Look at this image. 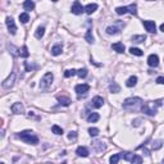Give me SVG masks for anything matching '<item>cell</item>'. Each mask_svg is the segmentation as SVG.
Listing matches in <instances>:
<instances>
[{"label": "cell", "instance_id": "obj_1", "mask_svg": "<svg viewBox=\"0 0 164 164\" xmlns=\"http://www.w3.org/2000/svg\"><path fill=\"white\" fill-rule=\"evenodd\" d=\"M159 106H162V100H155V101H149L144 104L141 106V110H142V113L147 114V116H155Z\"/></svg>", "mask_w": 164, "mask_h": 164}, {"label": "cell", "instance_id": "obj_2", "mask_svg": "<svg viewBox=\"0 0 164 164\" xmlns=\"http://www.w3.org/2000/svg\"><path fill=\"white\" fill-rule=\"evenodd\" d=\"M18 138H21L22 141H24L27 144H31V145L39 144V137L32 131H23V132H21L18 135Z\"/></svg>", "mask_w": 164, "mask_h": 164}, {"label": "cell", "instance_id": "obj_3", "mask_svg": "<svg viewBox=\"0 0 164 164\" xmlns=\"http://www.w3.org/2000/svg\"><path fill=\"white\" fill-rule=\"evenodd\" d=\"M116 13L119 15L126 14V13H131L132 15H137V5L131 4V5H128V7H118L116 9Z\"/></svg>", "mask_w": 164, "mask_h": 164}, {"label": "cell", "instance_id": "obj_4", "mask_svg": "<svg viewBox=\"0 0 164 164\" xmlns=\"http://www.w3.org/2000/svg\"><path fill=\"white\" fill-rule=\"evenodd\" d=\"M53 78H54V76H53V73H51V72L45 73V76H44V77L41 78V81H40V89L44 90V91H45V90H48L49 87L51 86Z\"/></svg>", "mask_w": 164, "mask_h": 164}, {"label": "cell", "instance_id": "obj_5", "mask_svg": "<svg viewBox=\"0 0 164 164\" xmlns=\"http://www.w3.org/2000/svg\"><path fill=\"white\" fill-rule=\"evenodd\" d=\"M140 104H142V99H140V97H128V99L124 100V103H123V108L128 109V108H136L137 105H140Z\"/></svg>", "mask_w": 164, "mask_h": 164}, {"label": "cell", "instance_id": "obj_6", "mask_svg": "<svg viewBox=\"0 0 164 164\" xmlns=\"http://www.w3.org/2000/svg\"><path fill=\"white\" fill-rule=\"evenodd\" d=\"M121 155H122L123 159L130 162V163H142V158L136 155V154H132V153H122Z\"/></svg>", "mask_w": 164, "mask_h": 164}, {"label": "cell", "instance_id": "obj_7", "mask_svg": "<svg viewBox=\"0 0 164 164\" xmlns=\"http://www.w3.org/2000/svg\"><path fill=\"white\" fill-rule=\"evenodd\" d=\"M89 90H90V86L87 83H81V85H77V86L75 87V91L77 92V95L80 97L82 95H86L87 92H89Z\"/></svg>", "mask_w": 164, "mask_h": 164}, {"label": "cell", "instance_id": "obj_8", "mask_svg": "<svg viewBox=\"0 0 164 164\" xmlns=\"http://www.w3.org/2000/svg\"><path fill=\"white\" fill-rule=\"evenodd\" d=\"M85 12V8L81 5V3L78 0H76L72 5V13L73 14H82Z\"/></svg>", "mask_w": 164, "mask_h": 164}, {"label": "cell", "instance_id": "obj_9", "mask_svg": "<svg viewBox=\"0 0 164 164\" xmlns=\"http://www.w3.org/2000/svg\"><path fill=\"white\" fill-rule=\"evenodd\" d=\"M7 27H8V30H9L10 34L15 35V32H17V26H15V23H14V21H13L12 17L7 18Z\"/></svg>", "mask_w": 164, "mask_h": 164}, {"label": "cell", "instance_id": "obj_10", "mask_svg": "<svg viewBox=\"0 0 164 164\" xmlns=\"http://www.w3.org/2000/svg\"><path fill=\"white\" fill-rule=\"evenodd\" d=\"M144 27L146 28L147 32H150V34H155V31H157V27H155L154 21H144Z\"/></svg>", "mask_w": 164, "mask_h": 164}, {"label": "cell", "instance_id": "obj_11", "mask_svg": "<svg viewBox=\"0 0 164 164\" xmlns=\"http://www.w3.org/2000/svg\"><path fill=\"white\" fill-rule=\"evenodd\" d=\"M147 64L150 65V67H158L159 65V58H158L157 54H151V55H149V58H147Z\"/></svg>", "mask_w": 164, "mask_h": 164}, {"label": "cell", "instance_id": "obj_12", "mask_svg": "<svg viewBox=\"0 0 164 164\" xmlns=\"http://www.w3.org/2000/svg\"><path fill=\"white\" fill-rule=\"evenodd\" d=\"M14 80H15V73H12L7 80L3 82V87H4V89H10V87L13 86V83H14Z\"/></svg>", "mask_w": 164, "mask_h": 164}, {"label": "cell", "instance_id": "obj_13", "mask_svg": "<svg viewBox=\"0 0 164 164\" xmlns=\"http://www.w3.org/2000/svg\"><path fill=\"white\" fill-rule=\"evenodd\" d=\"M12 112L14 114H23L24 113V108L21 103H14L12 105Z\"/></svg>", "mask_w": 164, "mask_h": 164}, {"label": "cell", "instance_id": "obj_14", "mask_svg": "<svg viewBox=\"0 0 164 164\" xmlns=\"http://www.w3.org/2000/svg\"><path fill=\"white\" fill-rule=\"evenodd\" d=\"M91 104H92L94 108H101V106L104 105V99L101 96H95L94 99H92Z\"/></svg>", "mask_w": 164, "mask_h": 164}, {"label": "cell", "instance_id": "obj_15", "mask_svg": "<svg viewBox=\"0 0 164 164\" xmlns=\"http://www.w3.org/2000/svg\"><path fill=\"white\" fill-rule=\"evenodd\" d=\"M76 154H77L78 157L86 158V157H89V150H87L85 146H78L77 150H76Z\"/></svg>", "mask_w": 164, "mask_h": 164}, {"label": "cell", "instance_id": "obj_16", "mask_svg": "<svg viewBox=\"0 0 164 164\" xmlns=\"http://www.w3.org/2000/svg\"><path fill=\"white\" fill-rule=\"evenodd\" d=\"M56 99H58V101L62 104V105H64V106H68V105H71V99L69 97H67V96H62V95H58L56 96Z\"/></svg>", "mask_w": 164, "mask_h": 164}, {"label": "cell", "instance_id": "obj_17", "mask_svg": "<svg viewBox=\"0 0 164 164\" xmlns=\"http://www.w3.org/2000/svg\"><path fill=\"white\" fill-rule=\"evenodd\" d=\"M112 48H113L114 50H116L117 53H119V54L124 53V45H123L122 42H116V44H113V45H112Z\"/></svg>", "mask_w": 164, "mask_h": 164}, {"label": "cell", "instance_id": "obj_18", "mask_svg": "<svg viewBox=\"0 0 164 164\" xmlns=\"http://www.w3.org/2000/svg\"><path fill=\"white\" fill-rule=\"evenodd\" d=\"M96 9H97V4H95V3L94 4H89V5L85 7V12H86L87 14H92Z\"/></svg>", "mask_w": 164, "mask_h": 164}, {"label": "cell", "instance_id": "obj_19", "mask_svg": "<svg viewBox=\"0 0 164 164\" xmlns=\"http://www.w3.org/2000/svg\"><path fill=\"white\" fill-rule=\"evenodd\" d=\"M99 118H100V116L97 113H90L89 116H87V121H89L90 123L97 122V121H99Z\"/></svg>", "mask_w": 164, "mask_h": 164}, {"label": "cell", "instance_id": "obj_20", "mask_svg": "<svg viewBox=\"0 0 164 164\" xmlns=\"http://www.w3.org/2000/svg\"><path fill=\"white\" fill-rule=\"evenodd\" d=\"M119 31H121V30H119V27H117V26H109L108 28H106V34L108 35H117Z\"/></svg>", "mask_w": 164, "mask_h": 164}, {"label": "cell", "instance_id": "obj_21", "mask_svg": "<svg viewBox=\"0 0 164 164\" xmlns=\"http://www.w3.org/2000/svg\"><path fill=\"white\" fill-rule=\"evenodd\" d=\"M23 8L26 10H34L35 9V3L32 1V0H26V1L23 3Z\"/></svg>", "mask_w": 164, "mask_h": 164}, {"label": "cell", "instance_id": "obj_22", "mask_svg": "<svg viewBox=\"0 0 164 164\" xmlns=\"http://www.w3.org/2000/svg\"><path fill=\"white\" fill-rule=\"evenodd\" d=\"M136 83H137V77H136V76H131V77L127 80V82H126V85H127L128 87L136 86Z\"/></svg>", "mask_w": 164, "mask_h": 164}, {"label": "cell", "instance_id": "obj_23", "mask_svg": "<svg viewBox=\"0 0 164 164\" xmlns=\"http://www.w3.org/2000/svg\"><path fill=\"white\" fill-rule=\"evenodd\" d=\"M145 40H146V36H145V35H137V36L132 37V41L136 44H141V42H144Z\"/></svg>", "mask_w": 164, "mask_h": 164}, {"label": "cell", "instance_id": "obj_24", "mask_svg": "<svg viewBox=\"0 0 164 164\" xmlns=\"http://www.w3.org/2000/svg\"><path fill=\"white\" fill-rule=\"evenodd\" d=\"M109 90H110L112 92H114V94H117V92L121 91V87H119L118 85L116 83V82H113V83L109 85Z\"/></svg>", "mask_w": 164, "mask_h": 164}, {"label": "cell", "instance_id": "obj_25", "mask_svg": "<svg viewBox=\"0 0 164 164\" xmlns=\"http://www.w3.org/2000/svg\"><path fill=\"white\" fill-rule=\"evenodd\" d=\"M62 53V46L60 45H55V46H53V48H51V54H53V55H59V54Z\"/></svg>", "mask_w": 164, "mask_h": 164}, {"label": "cell", "instance_id": "obj_26", "mask_svg": "<svg viewBox=\"0 0 164 164\" xmlns=\"http://www.w3.org/2000/svg\"><path fill=\"white\" fill-rule=\"evenodd\" d=\"M85 39H86V41H87L89 44H92V42H94V36H92V31H91V30H87Z\"/></svg>", "mask_w": 164, "mask_h": 164}, {"label": "cell", "instance_id": "obj_27", "mask_svg": "<svg viewBox=\"0 0 164 164\" xmlns=\"http://www.w3.org/2000/svg\"><path fill=\"white\" fill-rule=\"evenodd\" d=\"M19 55L22 56V58H28L30 53H28V49H27L26 45L22 46V49H21V51H19Z\"/></svg>", "mask_w": 164, "mask_h": 164}, {"label": "cell", "instance_id": "obj_28", "mask_svg": "<svg viewBox=\"0 0 164 164\" xmlns=\"http://www.w3.org/2000/svg\"><path fill=\"white\" fill-rule=\"evenodd\" d=\"M122 158V155L121 154H114V155H112L110 157V159H109V162H110L112 164H116V163H118L119 162V159Z\"/></svg>", "mask_w": 164, "mask_h": 164}, {"label": "cell", "instance_id": "obj_29", "mask_svg": "<svg viewBox=\"0 0 164 164\" xmlns=\"http://www.w3.org/2000/svg\"><path fill=\"white\" fill-rule=\"evenodd\" d=\"M51 131H53V133H55V135H63V128H60L56 124H54L53 127H51Z\"/></svg>", "mask_w": 164, "mask_h": 164}, {"label": "cell", "instance_id": "obj_30", "mask_svg": "<svg viewBox=\"0 0 164 164\" xmlns=\"http://www.w3.org/2000/svg\"><path fill=\"white\" fill-rule=\"evenodd\" d=\"M130 51H131V54H133V55H137V56H141L144 54V51L140 50V49H137V48H131Z\"/></svg>", "mask_w": 164, "mask_h": 164}, {"label": "cell", "instance_id": "obj_31", "mask_svg": "<svg viewBox=\"0 0 164 164\" xmlns=\"http://www.w3.org/2000/svg\"><path fill=\"white\" fill-rule=\"evenodd\" d=\"M75 75H77V71H76V69H67L64 72V77H67V78L73 77Z\"/></svg>", "mask_w": 164, "mask_h": 164}, {"label": "cell", "instance_id": "obj_32", "mask_svg": "<svg viewBox=\"0 0 164 164\" xmlns=\"http://www.w3.org/2000/svg\"><path fill=\"white\" fill-rule=\"evenodd\" d=\"M77 76L80 78H85L87 76V69L86 68H81V69H78L77 71Z\"/></svg>", "mask_w": 164, "mask_h": 164}, {"label": "cell", "instance_id": "obj_33", "mask_svg": "<svg viewBox=\"0 0 164 164\" xmlns=\"http://www.w3.org/2000/svg\"><path fill=\"white\" fill-rule=\"evenodd\" d=\"M19 21L22 23H27L30 21V15L27 13H22V14H19Z\"/></svg>", "mask_w": 164, "mask_h": 164}, {"label": "cell", "instance_id": "obj_34", "mask_svg": "<svg viewBox=\"0 0 164 164\" xmlns=\"http://www.w3.org/2000/svg\"><path fill=\"white\" fill-rule=\"evenodd\" d=\"M94 144V146L96 147V150L97 151H103L104 149H105V146H104V144L103 142H100V141H95V142H92Z\"/></svg>", "mask_w": 164, "mask_h": 164}, {"label": "cell", "instance_id": "obj_35", "mask_svg": "<svg viewBox=\"0 0 164 164\" xmlns=\"http://www.w3.org/2000/svg\"><path fill=\"white\" fill-rule=\"evenodd\" d=\"M44 34H45V28H44V27H39L36 34H35V36H36L37 39H41V37L44 36Z\"/></svg>", "mask_w": 164, "mask_h": 164}, {"label": "cell", "instance_id": "obj_36", "mask_svg": "<svg viewBox=\"0 0 164 164\" xmlns=\"http://www.w3.org/2000/svg\"><path fill=\"white\" fill-rule=\"evenodd\" d=\"M162 141L160 140H158V141H154V142L151 144V149L153 150H158V149H160V147H162Z\"/></svg>", "mask_w": 164, "mask_h": 164}, {"label": "cell", "instance_id": "obj_37", "mask_svg": "<svg viewBox=\"0 0 164 164\" xmlns=\"http://www.w3.org/2000/svg\"><path fill=\"white\" fill-rule=\"evenodd\" d=\"M89 133H90V136H97L99 135V130L97 128H95V127H91V128H89Z\"/></svg>", "mask_w": 164, "mask_h": 164}, {"label": "cell", "instance_id": "obj_38", "mask_svg": "<svg viewBox=\"0 0 164 164\" xmlns=\"http://www.w3.org/2000/svg\"><path fill=\"white\" fill-rule=\"evenodd\" d=\"M68 138H69L71 141H75L76 138H77V132H75V131L72 132V131H71V132L68 133Z\"/></svg>", "mask_w": 164, "mask_h": 164}, {"label": "cell", "instance_id": "obj_39", "mask_svg": "<svg viewBox=\"0 0 164 164\" xmlns=\"http://www.w3.org/2000/svg\"><path fill=\"white\" fill-rule=\"evenodd\" d=\"M24 65H26V71L27 72H31L32 69H35V68H37L36 65H31V64H28L27 62H24Z\"/></svg>", "mask_w": 164, "mask_h": 164}, {"label": "cell", "instance_id": "obj_40", "mask_svg": "<svg viewBox=\"0 0 164 164\" xmlns=\"http://www.w3.org/2000/svg\"><path fill=\"white\" fill-rule=\"evenodd\" d=\"M157 83L164 85V77H158V78H157Z\"/></svg>", "mask_w": 164, "mask_h": 164}, {"label": "cell", "instance_id": "obj_41", "mask_svg": "<svg viewBox=\"0 0 164 164\" xmlns=\"http://www.w3.org/2000/svg\"><path fill=\"white\" fill-rule=\"evenodd\" d=\"M160 31H163V32H164V23L160 24Z\"/></svg>", "mask_w": 164, "mask_h": 164}, {"label": "cell", "instance_id": "obj_42", "mask_svg": "<svg viewBox=\"0 0 164 164\" xmlns=\"http://www.w3.org/2000/svg\"><path fill=\"white\" fill-rule=\"evenodd\" d=\"M51 1H54V3H55V1H58V0H51Z\"/></svg>", "mask_w": 164, "mask_h": 164}]
</instances>
